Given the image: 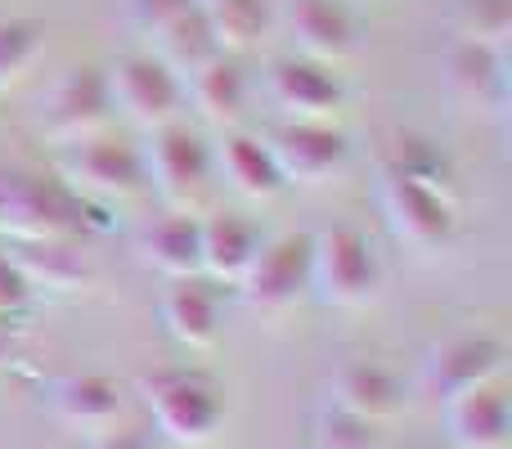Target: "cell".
<instances>
[{
  "mask_svg": "<svg viewBox=\"0 0 512 449\" xmlns=\"http://www.w3.org/2000/svg\"><path fill=\"white\" fill-rule=\"evenodd\" d=\"M198 229H203V279L239 288L248 265L256 261V252L265 243V229L243 212L198 216Z\"/></svg>",
  "mask_w": 512,
  "mask_h": 449,
  "instance_id": "obj_20",
  "label": "cell"
},
{
  "mask_svg": "<svg viewBox=\"0 0 512 449\" xmlns=\"http://www.w3.org/2000/svg\"><path fill=\"white\" fill-rule=\"evenodd\" d=\"M324 391H328L324 405L342 409V414H355V418H369V423H382V427L405 414V405H409L405 378H400L391 364L369 360V355L337 364Z\"/></svg>",
  "mask_w": 512,
  "mask_h": 449,
  "instance_id": "obj_15",
  "label": "cell"
},
{
  "mask_svg": "<svg viewBox=\"0 0 512 449\" xmlns=\"http://www.w3.org/2000/svg\"><path fill=\"white\" fill-rule=\"evenodd\" d=\"M279 18L292 36V54L342 68L360 50V18L346 0H288Z\"/></svg>",
  "mask_w": 512,
  "mask_h": 449,
  "instance_id": "obj_14",
  "label": "cell"
},
{
  "mask_svg": "<svg viewBox=\"0 0 512 449\" xmlns=\"http://www.w3.org/2000/svg\"><path fill=\"white\" fill-rule=\"evenodd\" d=\"M32 306H36V292L27 288V279L18 274V265L9 261L5 243H0V328L14 324V319H23Z\"/></svg>",
  "mask_w": 512,
  "mask_h": 449,
  "instance_id": "obj_30",
  "label": "cell"
},
{
  "mask_svg": "<svg viewBox=\"0 0 512 449\" xmlns=\"http://www.w3.org/2000/svg\"><path fill=\"white\" fill-rule=\"evenodd\" d=\"M265 95L283 113V122H337L351 90H346V77L333 63L283 54L265 72Z\"/></svg>",
  "mask_w": 512,
  "mask_h": 449,
  "instance_id": "obj_11",
  "label": "cell"
},
{
  "mask_svg": "<svg viewBox=\"0 0 512 449\" xmlns=\"http://www.w3.org/2000/svg\"><path fill=\"white\" fill-rule=\"evenodd\" d=\"M162 328L185 351H212L221 342V292L212 279H167V292L158 297Z\"/></svg>",
  "mask_w": 512,
  "mask_h": 449,
  "instance_id": "obj_16",
  "label": "cell"
},
{
  "mask_svg": "<svg viewBox=\"0 0 512 449\" xmlns=\"http://www.w3.org/2000/svg\"><path fill=\"white\" fill-rule=\"evenodd\" d=\"M140 158H144V176H149V194H158L171 212H198L212 198L216 189L212 144L185 117L158 126V131H144Z\"/></svg>",
  "mask_w": 512,
  "mask_h": 449,
  "instance_id": "obj_5",
  "label": "cell"
},
{
  "mask_svg": "<svg viewBox=\"0 0 512 449\" xmlns=\"http://www.w3.org/2000/svg\"><path fill=\"white\" fill-rule=\"evenodd\" d=\"M194 5L198 0H126V18H131L135 32L153 41V36L167 32L176 18H185Z\"/></svg>",
  "mask_w": 512,
  "mask_h": 449,
  "instance_id": "obj_29",
  "label": "cell"
},
{
  "mask_svg": "<svg viewBox=\"0 0 512 449\" xmlns=\"http://www.w3.org/2000/svg\"><path fill=\"white\" fill-rule=\"evenodd\" d=\"M265 144H270L283 180L301 189L333 185L351 167V135L337 122H279L265 135Z\"/></svg>",
  "mask_w": 512,
  "mask_h": 449,
  "instance_id": "obj_12",
  "label": "cell"
},
{
  "mask_svg": "<svg viewBox=\"0 0 512 449\" xmlns=\"http://www.w3.org/2000/svg\"><path fill=\"white\" fill-rule=\"evenodd\" d=\"M45 54V27L23 14H0V90L23 81Z\"/></svg>",
  "mask_w": 512,
  "mask_h": 449,
  "instance_id": "obj_27",
  "label": "cell"
},
{
  "mask_svg": "<svg viewBox=\"0 0 512 449\" xmlns=\"http://www.w3.org/2000/svg\"><path fill=\"white\" fill-rule=\"evenodd\" d=\"M41 405L63 432L95 441V436L113 432L122 423L126 400H122V387L108 373H68V378H54L45 387Z\"/></svg>",
  "mask_w": 512,
  "mask_h": 449,
  "instance_id": "obj_13",
  "label": "cell"
},
{
  "mask_svg": "<svg viewBox=\"0 0 512 449\" xmlns=\"http://www.w3.org/2000/svg\"><path fill=\"white\" fill-rule=\"evenodd\" d=\"M9 261L27 279L36 297H77L90 288L95 270L72 247V238H36V243H5Z\"/></svg>",
  "mask_w": 512,
  "mask_h": 449,
  "instance_id": "obj_18",
  "label": "cell"
},
{
  "mask_svg": "<svg viewBox=\"0 0 512 449\" xmlns=\"http://www.w3.org/2000/svg\"><path fill=\"white\" fill-rule=\"evenodd\" d=\"M90 449H153V441L144 432H104V436H95L90 441Z\"/></svg>",
  "mask_w": 512,
  "mask_h": 449,
  "instance_id": "obj_31",
  "label": "cell"
},
{
  "mask_svg": "<svg viewBox=\"0 0 512 449\" xmlns=\"http://www.w3.org/2000/svg\"><path fill=\"white\" fill-rule=\"evenodd\" d=\"M508 373V342L486 328H459V333L441 337V342L427 346L418 382L423 391H432L436 400H454L472 387H486L499 382Z\"/></svg>",
  "mask_w": 512,
  "mask_h": 449,
  "instance_id": "obj_8",
  "label": "cell"
},
{
  "mask_svg": "<svg viewBox=\"0 0 512 449\" xmlns=\"http://www.w3.org/2000/svg\"><path fill=\"white\" fill-rule=\"evenodd\" d=\"M387 445V432L382 423H369V418L342 414L333 405H319L315 418H310V449H382Z\"/></svg>",
  "mask_w": 512,
  "mask_h": 449,
  "instance_id": "obj_28",
  "label": "cell"
},
{
  "mask_svg": "<svg viewBox=\"0 0 512 449\" xmlns=\"http://www.w3.org/2000/svg\"><path fill=\"white\" fill-rule=\"evenodd\" d=\"M153 54H158V59L167 63V68L176 72L180 81H185L189 72L203 68V63H207V59H216L221 50H216L212 32H207L203 14H198V5H194L185 18H176V23H171L167 32L153 36Z\"/></svg>",
  "mask_w": 512,
  "mask_h": 449,
  "instance_id": "obj_25",
  "label": "cell"
},
{
  "mask_svg": "<svg viewBox=\"0 0 512 449\" xmlns=\"http://www.w3.org/2000/svg\"><path fill=\"white\" fill-rule=\"evenodd\" d=\"M445 436H450L454 449H508L512 405L504 378L445 400Z\"/></svg>",
  "mask_w": 512,
  "mask_h": 449,
  "instance_id": "obj_17",
  "label": "cell"
},
{
  "mask_svg": "<svg viewBox=\"0 0 512 449\" xmlns=\"http://www.w3.org/2000/svg\"><path fill=\"white\" fill-rule=\"evenodd\" d=\"M382 292V256L360 225H328L310 234V297L333 310H364Z\"/></svg>",
  "mask_w": 512,
  "mask_h": 449,
  "instance_id": "obj_4",
  "label": "cell"
},
{
  "mask_svg": "<svg viewBox=\"0 0 512 449\" xmlns=\"http://www.w3.org/2000/svg\"><path fill=\"white\" fill-rule=\"evenodd\" d=\"M59 180L90 207V212H108V207H131L149 198V176H144L140 144L113 140L108 131L90 135V140L63 144L59 149Z\"/></svg>",
  "mask_w": 512,
  "mask_h": 449,
  "instance_id": "obj_2",
  "label": "cell"
},
{
  "mask_svg": "<svg viewBox=\"0 0 512 449\" xmlns=\"http://www.w3.org/2000/svg\"><path fill=\"white\" fill-rule=\"evenodd\" d=\"M239 297L256 315L288 319L310 297V234H265L239 283Z\"/></svg>",
  "mask_w": 512,
  "mask_h": 449,
  "instance_id": "obj_9",
  "label": "cell"
},
{
  "mask_svg": "<svg viewBox=\"0 0 512 449\" xmlns=\"http://www.w3.org/2000/svg\"><path fill=\"white\" fill-rule=\"evenodd\" d=\"M445 86L463 104L490 108L495 117H504L508 113V50L454 41L445 50Z\"/></svg>",
  "mask_w": 512,
  "mask_h": 449,
  "instance_id": "obj_21",
  "label": "cell"
},
{
  "mask_svg": "<svg viewBox=\"0 0 512 449\" xmlns=\"http://www.w3.org/2000/svg\"><path fill=\"white\" fill-rule=\"evenodd\" d=\"M216 158V180L234 189L248 203H274V198L288 189L279 162H274L265 135H248V131H225V140L212 149Z\"/></svg>",
  "mask_w": 512,
  "mask_h": 449,
  "instance_id": "obj_19",
  "label": "cell"
},
{
  "mask_svg": "<svg viewBox=\"0 0 512 449\" xmlns=\"http://www.w3.org/2000/svg\"><path fill=\"white\" fill-rule=\"evenodd\" d=\"M9 360H14V337H9L5 328H0V369H5Z\"/></svg>",
  "mask_w": 512,
  "mask_h": 449,
  "instance_id": "obj_32",
  "label": "cell"
},
{
  "mask_svg": "<svg viewBox=\"0 0 512 449\" xmlns=\"http://www.w3.org/2000/svg\"><path fill=\"white\" fill-rule=\"evenodd\" d=\"M108 122H113V99H108L104 68H95V63L63 68L59 77L45 86L41 104H36V126H41L59 149L108 131Z\"/></svg>",
  "mask_w": 512,
  "mask_h": 449,
  "instance_id": "obj_10",
  "label": "cell"
},
{
  "mask_svg": "<svg viewBox=\"0 0 512 449\" xmlns=\"http://www.w3.org/2000/svg\"><path fill=\"white\" fill-rule=\"evenodd\" d=\"M153 427L176 449H203L225 427V391L203 369H153L140 378Z\"/></svg>",
  "mask_w": 512,
  "mask_h": 449,
  "instance_id": "obj_1",
  "label": "cell"
},
{
  "mask_svg": "<svg viewBox=\"0 0 512 449\" xmlns=\"http://www.w3.org/2000/svg\"><path fill=\"white\" fill-rule=\"evenodd\" d=\"M90 225V207L63 180H45L27 167L0 162V243L77 238Z\"/></svg>",
  "mask_w": 512,
  "mask_h": 449,
  "instance_id": "obj_3",
  "label": "cell"
},
{
  "mask_svg": "<svg viewBox=\"0 0 512 449\" xmlns=\"http://www.w3.org/2000/svg\"><path fill=\"white\" fill-rule=\"evenodd\" d=\"M113 113H122L140 131H158L185 117V81L153 50H126L104 68Z\"/></svg>",
  "mask_w": 512,
  "mask_h": 449,
  "instance_id": "obj_7",
  "label": "cell"
},
{
  "mask_svg": "<svg viewBox=\"0 0 512 449\" xmlns=\"http://www.w3.org/2000/svg\"><path fill=\"white\" fill-rule=\"evenodd\" d=\"M207 32H212L221 54H248L270 36L274 27V5L270 0H198Z\"/></svg>",
  "mask_w": 512,
  "mask_h": 449,
  "instance_id": "obj_24",
  "label": "cell"
},
{
  "mask_svg": "<svg viewBox=\"0 0 512 449\" xmlns=\"http://www.w3.org/2000/svg\"><path fill=\"white\" fill-rule=\"evenodd\" d=\"M135 252L162 279H194L203 274V229L198 212H167L149 221L135 238Z\"/></svg>",
  "mask_w": 512,
  "mask_h": 449,
  "instance_id": "obj_22",
  "label": "cell"
},
{
  "mask_svg": "<svg viewBox=\"0 0 512 449\" xmlns=\"http://www.w3.org/2000/svg\"><path fill=\"white\" fill-rule=\"evenodd\" d=\"M248 72L234 54H216L185 77V108H194L207 126H234L248 113Z\"/></svg>",
  "mask_w": 512,
  "mask_h": 449,
  "instance_id": "obj_23",
  "label": "cell"
},
{
  "mask_svg": "<svg viewBox=\"0 0 512 449\" xmlns=\"http://www.w3.org/2000/svg\"><path fill=\"white\" fill-rule=\"evenodd\" d=\"M450 32H454V41L486 45V50H508L512 0H454L450 5Z\"/></svg>",
  "mask_w": 512,
  "mask_h": 449,
  "instance_id": "obj_26",
  "label": "cell"
},
{
  "mask_svg": "<svg viewBox=\"0 0 512 449\" xmlns=\"http://www.w3.org/2000/svg\"><path fill=\"white\" fill-rule=\"evenodd\" d=\"M378 203L387 212L391 234L414 252H445L459 238V189L378 167Z\"/></svg>",
  "mask_w": 512,
  "mask_h": 449,
  "instance_id": "obj_6",
  "label": "cell"
},
{
  "mask_svg": "<svg viewBox=\"0 0 512 449\" xmlns=\"http://www.w3.org/2000/svg\"><path fill=\"white\" fill-rule=\"evenodd\" d=\"M382 449H391V445H382ZM405 449H423V445H405Z\"/></svg>",
  "mask_w": 512,
  "mask_h": 449,
  "instance_id": "obj_33",
  "label": "cell"
}]
</instances>
